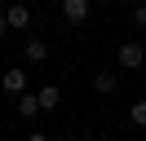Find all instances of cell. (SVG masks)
Here are the masks:
<instances>
[{"mask_svg": "<svg viewBox=\"0 0 146 141\" xmlns=\"http://www.w3.org/2000/svg\"><path fill=\"white\" fill-rule=\"evenodd\" d=\"M119 66H124V70L146 66V49H142V40H124V44H119Z\"/></svg>", "mask_w": 146, "mask_h": 141, "instance_id": "cell-1", "label": "cell"}, {"mask_svg": "<svg viewBox=\"0 0 146 141\" xmlns=\"http://www.w3.org/2000/svg\"><path fill=\"white\" fill-rule=\"evenodd\" d=\"M89 13H93V5H89V0H62V18H66L71 26L89 22Z\"/></svg>", "mask_w": 146, "mask_h": 141, "instance_id": "cell-2", "label": "cell"}, {"mask_svg": "<svg viewBox=\"0 0 146 141\" xmlns=\"http://www.w3.org/2000/svg\"><path fill=\"white\" fill-rule=\"evenodd\" d=\"M0 88L9 97H18V93H27V70H18V66H9L5 75H0Z\"/></svg>", "mask_w": 146, "mask_h": 141, "instance_id": "cell-3", "label": "cell"}, {"mask_svg": "<svg viewBox=\"0 0 146 141\" xmlns=\"http://www.w3.org/2000/svg\"><path fill=\"white\" fill-rule=\"evenodd\" d=\"M5 18H9V31H27L31 26V5H9Z\"/></svg>", "mask_w": 146, "mask_h": 141, "instance_id": "cell-4", "label": "cell"}, {"mask_svg": "<svg viewBox=\"0 0 146 141\" xmlns=\"http://www.w3.org/2000/svg\"><path fill=\"white\" fill-rule=\"evenodd\" d=\"M40 110H44V106H40L36 93H18V115H22V119H36Z\"/></svg>", "mask_w": 146, "mask_h": 141, "instance_id": "cell-5", "label": "cell"}, {"mask_svg": "<svg viewBox=\"0 0 146 141\" xmlns=\"http://www.w3.org/2000/svg\"><path fill=\"white\" fill-rule=\"evenodd\" d=\"M27 62H49V40H27Z\"/></svg>", "mask_w": 146, "mask_h": 141, "instance_id": "cell-6", "label": "cell"}, {"mask_svg": "<svg viewBox=\"0 0 146 141\" xmlns=\"http://www.w3.org/2000/svg\"><path fill=\"white\" fill-rule=\"evenodd\" d=\"M36 97H40V106H44V110H53V106L62 101V88H53V84H44V88H40Z\"/></svg>", "mask_w": 146, "mask_h": 141, "instance_id": "cell-7", "label": "cell"}, {"mask_svg": "<svg viewBox=\"0 0 146 141\" xmlns=\"http://www.w3.org/2000/svg\"><path fill=\"white\" fill-rule=\"evenodd\" d=\"M115 84L119 79L111 75V70H98V75H93V88H98V93H115Z\"/></svg>", "mask_w": 146, "mask_h": 141, "instance_id": "cell-8", "label": "cell"}, {"mask_svg": "<svg viewBox=\"0 0 146 141\" xmlns=\"http://www.w3.org/2000/svg\"><path fill=\"white\" fill-rule=\"evenodd\" d=\"M128 119H133L137 128H146V97H142V101H133V106H128Z\"/></svg>", "mask_w": 146, "mask_h": 141, "instance_id": "cell-9", "label": "cell"}, {"mask_svg": "<svg viewBox=\"0 0 146 141\" xmlns=\"http://www.w3.org/2000/svg\"><path fill=\"white\" fill-rule=\"evenodd\" d=\"M133 26H137V31H146V5L133 9Z\"/></svg>", "mask_w": 146, "mask_h": 141, "instance_id": "cell-10", "label": "cell"}, {"mask_svg": "<svg viewBox=\"0 0 146 141\" xmlns=\"http://www.w3.org/2000/svg\"><path fill=\"white\" fill-rule=\"evenodd\" d=\"M9 35V18H5V9H0V40Z\"/></svg>", "mask_w": 146, "mask_h": 141, "instance_id": "cell-11", "label": "cell"}, {"mask_svg": "<svg viewBox=\"0 0 146 141\" xmlns=\"http://www.w3.org/2000/svg\"><path fill=\"white\" fill-rule=\"evenodd\" d=\"M27 141H49V137H44V132H31V137H27Z\"/></svg>", "mask_w": 146, "mask_h": 141, "instance_id": "cell-12", "label": "cell"}]
</instances>
